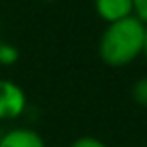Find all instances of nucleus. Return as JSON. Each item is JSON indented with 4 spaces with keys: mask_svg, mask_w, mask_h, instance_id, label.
<instances>
[{
    "mask_svg": "<svg viewBox=\"0 0 147 147\" xmlns=\"http://www.w3.org/2000/svg\"><path fill=\"white\" fill-rule=\"evenodd\" d=\"M145 24L133 14L107 24L99 38V57L107 67L119 69L141 57Z\"/></svg>",
    "mask_w": 147,
    "mask_h": 147,
    "instance_id": "nucleus-1",
    "label": "nucleus"
},
{
    "mask_svg": "<svg viewBox=\"0 0 147 147\" xmlns=\"http://www.w3.org/2000/svg\"><path fill=\"white\" fill-rule=\"evenodd\" d=\"M26 109V93L10 79H0V121H12Z\"/></svg>",
    "mask_w": 147,
    "mask_h": 147,
    "instance_id": "nucleus-2",
    "label": "nucleus"
},
{
    "mask_svg": "<svg viewBox=\"0 0 147 147\" xmlns=\"http://www.w3.org/2000/svg\"><path fill=\"white\" fill-rule=\"evenodd\" d=\"M95 12L107 24L133 16V0H95Z\"/></svg>",
    "mask_w": 147,
    "mask_h": 147,
    "instance_id": "nucleus-3",
    "label": "nucleus"
},
{
    "mask_svg": "<svg viewBox=\"0 0 147 147\" xmlns=\"http://www.w3.org/2000/svg\"><path fill=\"white\" fill-rule=\"evenodd\" d=\"M0 147H47V143L36 131L28 127H16L0 137Z\"/></svg>",
    "mask_w": 147,
    "mask_h": 147,
    "instance_id": "nucleus-4",
    "label": "nucleus"
},
{
    "mask_svg": "<svg viewBox=\"0 0 147 147\" xmlns=\"http://www.w3.org/2000/svg\"><path fill=\"white\" fill-rule=\"evenodd\" d=\"M18 59H20V53H18V49H16L14 45L0 40V65L10 67V65H14Z\"/></svg>",
    "mask_w": 147,
    "mask_h": 147,
    "instance_id": "nucleus-5",
    "label": "nucleus"
},
{
    "mask_svg": "<svg viewBox=\"0 0 147 147\" xmlns=\"http://www.w3.org/2000/svg\"><path fill=\"white\" fill-rule=\"evenodd\" d=\"M131 97L137 105L147 107V77H141L135 81V85L131 89Z\"/></svg>",
    "mask_w": 147,
    "mask_h": 147,
    "instance_id": "nucleus-6",
    "label": "nucleus"
},
{
    "mask_svg": "<svg viewBox=\"0 0 147 147\" xmlns=\"http://www.w3.org/2000/svg\"><path fill=\"white\" fill-rule=\"evenodd\" d=\"M71 147H107V145L97 137H79L71 143Z\"/></svg>",
    "mask_w": 147,
    "mask_h": 147,
    "instance_id": "nucleus-7",
    "label": "nucleus"
},
{
    "mask_svg": "<svg viewBox=\"0 0 147 147\" xmlns=\"http://www.w3.org/2000/svg\"><path fill=\"white\" fill-rule=\"evenodd\" d=\"M133 14L147 24V0H133Z\"/></svg>",
    "mask_w": 147,
    "mask_h": 147,
    "instance_id": "nucleus-8",
    "label": "nucleus"
},
{
    "mask_svg": "<svg viewBox=\"0 0 147 147\" xmlns=\"http://www.w3.org/2000/svg\"><path fill=\"white\" fill-rule=\"evenodd\" d=\"M141 55L147 59V24H145V36H143V51H141Z\"/></svg>",
    "mask_w": 147,
    "mask_h": 147,
    "instance_id": "nucleus-9",
    "label": "nucleus"
},
{
    "mask_svg": "<svg viewBox=\"0 0 147 147\" xmlns=\"http://www.w3.org/2000/svg\"><path fill=\"white\" fill-rule=\"evenodd\" d=\"M45 2H55V0H45Z\"/></svg>",
    "mask_w": 147,
    "mask_h": 147,
    "instance_id": "nucleus-10",
    "label": "nucleus"
}]
</instances>
